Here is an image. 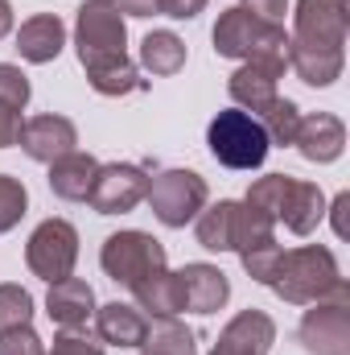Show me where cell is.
Here are the masks:
<instances>
[{"instance_id": "1", "label": "cell", "mask_w": 350, "mask_h": 355, "mask_svg": "<svg viewBox=\"0 0 350 355\" xmlns=\"http://www.w3.org/2000/svg\"><path fill=\"white\" fill-rule=\"evenodd\" d=\"M347 0H297L288 67L309 87H330L347 67Z\"/></svg>"}, {"instance_id": "2", "label": "cell", "mask_w": 350, "mask_h": 355, "mask_svg": "<svg viewBox=\"0 0 350 355\" xmlns=\"http://www.w3.org/2000/svg\"><path fill=\"white\" fill-rule=\"evenodd\" d=\"M214 54L288 71V33H284V25L260 21L248 8H227L214 25Z\"/></svg>"}, {"instance_id": "3", "label": "cell", "mask_w": 350, "mask_h": 355, "mask_svg": "<svg viewBox=\"0 0 350 355\" xmlns=\"http://www.w3.org/2000/svg\"><path fill=\"white\" fill-rule=\"evenodd\" d=\"M342 272H338V261L330 248L322 244H305V248H293L280 257V268H276V297H284L288 306H313L322 297H330L338 289Z\"/></svg>"}, {"instance_id": "4", "label": "cell", "mask_w": 350, "mask_h": 355, "mask_svg": "<svg viewBox=\"0 0 350 355\" xmlns=\"http://www.w3.org/2000/svg\"><path fill=\"white\" fill-rule=\"evenodd\" d=\"M75 50H79V62H83L87 75L128 62V25H124V12L116 4L87 0L79 8V21H75Z\"/></svg>"}, {"instance_id": "5", "label": "cell", "mask_w": 350, "mask_h": 355, "mask_svg": "<svg viewBox=\"0 0 350 355\" xmlns=\"http://www.w3.org/2000/svg\"><path fill=\"white\" fill-rule=\"evenodd\" d=\"M206 145H210L214 162L227 166V170H260L268 149H272L264 124L252 112H243V107L219 112L210 120V128H206Z\"/></svg>"}, {"instance_id": "6", "label": "cell", "mask_w": 350, "mask_h": 355, "mask_svg": "<svg viewBox=\"0 0 350 355\" xmlns=\"http://www.w3.org/2000/svg\"><path fill=\"white\" fill-rule=\"evenodd\" d=\"M99 265L103 272L116 281V285H136L153 272L165 268V244L153 240L149 232H116L103 240V252H99Z\"/></svg>"}, {"instance_id": "7", "label": "cell", "mask_w": 350, "mask_h": 355, "mask_svg": "<svg viewBox=\"0 0 350 355\" xmlns=\"http://www.w3.org/2000/svg\"><path fill=\"white\" fill-rule=\"evenodd\" d=\"M301 343L309 355H350V285L338 281V289L301 318Z\"/></svg>"}, {"instance_id": "8", "label": "cell", "mask_w": 350, "mask_h": 355, "mask_svg": "<svg viewBox=\"0 0 350 355\" xmlns=\"http://www.w3.org/2000/svg\"><path fill=\"white\" fill-rule=\"evenodd\" d=\"M145 198L165 227H185L206 207V178H198L194 170H161L157 178H149Z\"/></svg>"}, {"instance_id": "9", "label": "cell", "mask_w": 350, "mask_h": 355, "mask_svg": "<svg viewBox=\"0 0 350 355\" xmlns=\"http://www.w3.org/2000/svg\"><path fill=\"white\" fill-rule=\"evenodd\" d=\"M75 261H79V232L66 219L37 223V232L25 244V265H29V272L54 285V281H66L75 272Z\"/></svg>"}, {"instance_id": "10", "label": "cell", "mask_w": 350, "mask_h": 355, "mask_svg": "<svg viewBox=\"0 0 350 355\" xmlns=\"http://www.w3.org/2000/svg\"><path fill=\"white\" fill-rule=\"evenodd\" d=\"M149 194V174L132 162H111V166H99V174L91 182L87 202L99 215H124L132 207H140Z\"/></svg>"}, {"instance_id": "11", "label": "cell", "mask_w": 350, "mask_h": 355, "mask_svg": "<svg viewBox=\"0 0 350 355\" xmlns=\"http://www.w3.org/2000/svg\"><path fill=\"white\" fill-rule=\"evenodd\" d=\"M33 162H58L66 153H75L79 145V128L66 120V116H33L21 124V141H17Z\"/></svg>"}, {"instance_id": "12", "label": "cell", "mask_w": 350, "mask_h": 355, "mask_svg": "<svg viewBox=\"0 0 350 355\" xmlns=\"http://www.w3.org/2000/svg\"><path fill=\"white\" fill-rule=\"evenodd\" d=\"M293 145L301 149V157H305V162H317V166L338 162V157H342V149H347V124H342L338 116H330V112L301 116Z\"/></svg>"}, {"instance_id": "13", "label": "cell", "mask_w": 350, "mask_h": 355, "mask_svg": "<svg viewBox=\"0 0 350 355\" xmlns=\"http://www.w3.org/2000/svg\"><path fill=\"white\" fill-rule=\"evenodd\" d=\"M272 343H276V322L264 310H243L223 327L214 347L223 355H268Z\"/></svg>"}, {"instance_id": "14", "label": "cell", "mask_w": 350, "mask_h": 355, "mask_svg": "<svg viewBox=\"0 0 350 355\" xmlns=\"http://www.w3.org/2000/svg\"><path fill=\"white\" fill-rule=\"evenodd\" d=\"M177 277H181V297H185V310L190 314H214L231 297L227 272L214 268V265H185Z\"/></svg>"}, {"instance_id": "15", "label": "cell", "mask_w": 350, "mask_h": 355, "mask_svg": "<svg viewBox=\"0 0 350 355\" xmlns=\"http://www.w3.org/2000/svg\"><path fill=\"white\" fill-rule=\"evenodd\" d=\"M322 219H326V194H322V186L317 182L288 178V190H284V202H280L276 223H284L293 236H309Z\"/></svg>"}, {"instance_id": "16", "label": "cell", "mask_w": 350, "mask_h": 355, "mask_svg": "<svg viewBox=\"0 0 350 355\" xmlns=\"http://www.w3.org/2000/svg\"><path fill=\"white\" fill-rule=\"evenodd\" d=\"M46 314L50 322H58L62 331H75V327H87V318L95 314V289L79 277H66V281H54L50 293H46Z\"/></svg>"}, {"instance_id": "17", "label": "cell", "mask_w": 350, "mask_h": 355, "mask_svg": "<svg viewBox=\"0 0 350 355\" xmlns=\"http://www.w3.org/2000/svg\"><path fill=\"white\" fill-rule=\"evenodd\" d=\"M62 46H66V25L54 12H37L17 29V50H21L25 62L46 67V62H54L62 54Z\"/></svg>"}, {"instance_id": "18", "label": "cell", "mask_w": 350, "mask_h": 355, "mask_svg": "<svg viewBox=\"0 0 350 355\" xmlns=\"http://www.w3.org/2000/svg\"><path fill=\"white\" fill-rule=\"evenodd\" d=\"M280 75L284 71H276V67H268V62H243L235 75H231V99L243 107V112H252V116H260L264 107L276 99V83H280Z\"/></svg>"}, {"instance_id": "19", "label": "cell", "mask_w": 350, "mask_h": 355, "mask_svg": "<svg viewBox=\"0 0 350 355\" xmlns=\"http://www.w3.org/2000/svg\"><path fill=\"white\" fill-rule=\"evenodd\" d=\"M149 322L140 314V306H128V302H107L95 310V335L111 347H140Z\"/></svg>"}, {"instance_id": "20", "label": "cell", "mask_w": 350, "mask_h": 355, "mask_svg": "<svg viewBox=\"0 0 350 355\" xmlns=\"http://www.w3.org/2000/svg\"><path fill=\"white\" fill-rule=\"evenodd\" d=\"M95 174H99V162H95L91 153H79V149H75V153L50 162V190H54L58 198H66V202H87Z\"/></svg>"}, {"instance_id": "21", "label": "cell", "mask_w": 350, "mask_h": 355, "mask_svg": "<svg viewBox=\"0 0 350 355\" xmlns=\"http://www.w3.org/2000/svg\"><path fill=\"white\" fill-rule=\"evenodd\" d=\"M239 211L243 202H214L206 211H198V244L210 248V252H235V240H239Z\"/></svg>"}, {"instance_id": "22", "label": "cell", "mask_w": 350, "mask_h": 355, "mask_svg": "<svg viewBox=\"0 0 350 355\" xmlns=\"http://www.w3.org/2000/svg\"><path fill=\"white\" fill-rule=\"evenodd\" d=\"M132 293H136V306H140V310H149L153 318H177V314L185 310L181 277L169 272V268H161V272H153V277L136 281V285H132Z\"/></svg>"}, {"instance_id": "23", "label": "cell", "mask_w": 350, "mask_h": 355, "mask_svg": "<svg viewBox=\"0 0 350 355\" xmlns=\"http://www.w3.org/2000/svg\"><path fill=\"white\" fill-rule=\"evenodd\" d=\"M140 62L153 75H177L185 67V42L177 33H169V29H153L140 42Z\"/></svg>"}, {"instance_id": "24", "label": "cell", "mask_w": 350, "mask_h": 355, "mask_svg": "<svg viewBox=\"0 0 350 355\" xmlns=\"http://www.w3.org/2000/svg\"><path fill=\"white\" fill-rule=\"evenodd\" d=\"M140 355H198L194 331H185L177 318H157L140 339Z\"/></svg>"}, {"instance_id": "25", "label": "cell", "mask_w": 350, "mask_h": 355, "mask_svg": "<svg viewBox=\"0 0 350 355\" xmlns=\"http://www.w3.org/2000/svg\"><path fill=\"white\" fill-rule=\"evenodd\" d=\"M256 120H260L264 132H268V145H293L297 124H301V107H297L293 99H280V95H276Z\"/></svg>"}, {"instance_id": "26", "label": "cell", "mask_w": 350, "mask_h": 355, "mask_svg": "<svg viewBox=\"0 0 350 355\" xmlns=\"http://www.w3.org/2000/svg\"><path fill=\"white\" fill-rule=\"evenodd\" d=\"M280 257H284V248L276 244V236H268V240H260V244H252V248L239 252V261H243V268H248V277L260 281V285H268V289H272V281H276Z\"/></svg>"}, {"instance_id": "27", "label": "cell", "mask_w": 350, "mask_h": 355, "mask_svg": "<svg viewBox=\"0 0 350 355\" xmlns=\"http://www.w3.org/2000/svg\"><path fill=\"white\" fill-rule=\"evenodd\" d=\"M29 318H33V297H29V289H21V285H0V331L29 327Z\"/></svg>"}, {"instance_id": "28", "label": "cell", "mask_w": 350, "mask_h": 355, "mask_svg": "<svg viewBox=\"0 0 350 355\" xmlns=\"http://www.w3.org/2000/svg\"><path fill=\"white\" fill-rule=\"evenodd\" d=\"M87 83L99 91V95H128V91H140V87H145L132 62H120V67L95 71V75H87Z\"/></svg>"}, {"instance_id": "29", "label": "cell", "mask_w": 350, "mask_h": 355, "mask_svg": "<svg viewBox=\"0 0 350 355\" xmlns=\"http://www.w3.org/2000/svg\"><path fill=\"white\" fill-rule=\"evenodd\" d=\"M25 207H29V194H25L21 178L0 174V236H4V232H12V227L21 223Z\"/></svg>"}, {"instance_id": "30", "label": "cell", "mask_w": 350, "mask_h": 355, "mask_svg": "<svg viewBox=\"0 0 350 355\" xmlns=\"http://www.w3.org/2000/svg\"><path fill=\"white\" fill-rule=\"evenodd\" d=\"M50 355H103V339L87 335V327H75V331H62L54 339V352Z\"/></svg>"}, {"instance_id": "31", "label": "cell", "mask_w": 350, "mask_h": 355, "mask_svg": "<svg viewBox=\"0 0 350 355\" xmlns=\"http://www.w3.org/2000/svg\"><path fill=\"white\" fill-rule=\"evenodd\" d=\"M0 355H46V347L33 327H12V331H0Z\"/></svg>"}, {"instance_id": "32", "label": "cell", "mask_w": 350, "mask_h": 355, "mask_svg": "<svg viewBox=\"0 0 350 355\" xmlns=\"http://www.w3.org/2000/svg\"><path fill=\"white\" fill-rule=\"evenodd\" d=\"M0 99H4V103H12L17 112L29 103V79H25L12 62H0Z\"/></svg>"}, {"instance_id": "33", "label": "cell", "mask_w": 350, "mask_h": 355, "mask_svg": "<svg viewBox=\"0 0 350 355\" xmlns=\"http://www.w3.org/2000/svg\"><path fill=\"white\" fill-rule=\"evenodd\" d=\"M17 141H21V112L0 99V149H8Z\"/></svg>"}, {"instance_id": "34", "label": "cell", "mask_w": 350, "mask_h": 355, "mask_svg": "<svg viewBox=\"0 0 350 355\" xmlns=\"http://www.w3.org/2000/svg\"><path fill=\"white\" fill-rule=\"evenodd\" d=\"M239 8H248V12L260 17V21H276V25H280V17L288 12V0H243Z\"/></svg>"}, {"instance_id": "35", "label": "cell", "mask_w": 350, "mask_h": 355, "mask_svg": "<svg viewBox=\"0 0 350 355\" xmlns=\"http://www.w3.org/2000/svg\"><path fill=\"white\" fill-rule=\"evenodd\" d=\"M206 8V0H161V12L174 17V21H190Z\"/></svg>"}, {"instance_id": "36", "label": "cell", "mask_w": 350, "mask_h": 355, "mask_svg": "<svg viewBox=\"0 0 350 355\" xmlns=\"http://www.w3.org/2000/svg\"><path fill=\"white\" fill-rule=\"evenodd\" d=\"M120 12H128V17H157L161 0H120Z\"/></svg>"}, {"instance_id": "37", "label": "cell", "mask_w": 350, "mask_h": 355, "mask_svg": "<svg viewBox=\"0 0 350 355\" xmlns=\"http://www.w3.org/2000/svg\"><path fill=\"white\" fill-rule=\"evenodd\" d=\"M347 211H350V194H338L334 207H330V215H334V232H338V236H347Z\"/></svg>"}, {"instance_id": "38", "label": "cell", "mask_w": 350, "mask_h": 355, "mask_svg": "<svg viewBox=\"0 0 350 355\" xmlns=\"http://www.w3.org/2000/svg\"><path fill=\"white\" fill-rule=\"evenodd\" d=\"M12 29V8H8V0H0V37Z\"/></svg>"}, {"instance_id": "39", "label": "cell", "mask_w": 350, "mask_h": 355, "mask_svg": "<svg viewBox=\"0 0 350 355\" xmlns=\"http://www.w3.org/2000/svg\"><path fill=\"white\" fill-rule=\"evenodd\" d=\"M210 355H223V352H219V347H214V352H210Z\"/></svg>"}, {"instance_id": "40", "label": "cell", "mask_w": 350, "mask_h": 355, "mask_svg": "<svg viewBox=\"0 0 350 355\" xmlns=\"http://www.w3.org/2000/svg\"><path fill=\"white\" fill-rule=\"evenodd\" d=\"M103 4H116V0H103Z\"/></svg>"}]
</instances>
